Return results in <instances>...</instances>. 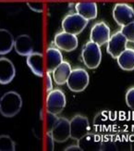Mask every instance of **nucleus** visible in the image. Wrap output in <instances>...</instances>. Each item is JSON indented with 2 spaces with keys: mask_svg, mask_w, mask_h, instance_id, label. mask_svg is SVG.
I'll return each mask as SVG.
<instances>
[{
  "mask_svg": "<svg viewBox=\"0 0 134 151\" xmlns=\"http://www.w3.org/2000/svg\"><path fill=\"white\" fill-rule=\"evenodd\" d=\"M27 6L32 11L38 13H42L44 9V6L42 2H27Z\"/></svg>",
  "mask_w": 134,
  "mask_h": 151,
  "instance_id": "obj_24",
  "label": "nucleus"
},
{
  "mask_svg": "<svg viewBox=\"0 0 134 151\" xmlns=\"http://www.w3.org/2000/svg\"><path fill=\"white\" fill-rule=\"evenodd\" d=\"M79 146L82 148V150L84 149H96L97 146H99V139L98 137L95 134H87L85 136H83L82 139L79 141Z\"/></svg>",
  "mask_w": 134,
  "mask_h": 151,
  "instance_id": "obj_20",
  "label": "nucleus"
},
{
  "mask_svg": "<svg viewBox=\"0 0 134 151\" xmlns=\"http://www.w3.org/2000/svg\"><path fill=\"white\" fill-rule=\"evenodd\" d=\"M118 64L124 70H134V49L126 48L118 58Z\"/></svg>",
  "mask_w": 134,
  "mask_h": 151,
  "instance_id": "obj_19",
  "label": "nucleus"
},
{
  "mask_svg": "<svg viewBox=\"0 0 134 151\" xmlns=\"http://www.w3.org/2000/svg\"><path fill=\"white\" fill-rule=\"evenodd\" d=\"M127 43H128V40L121 32L119 31L115 32L112 35V36H110L108 42H107V53L112 58H118V57L127 48Z\"/></svg>",
  "mask_w": 134,
  "mask_h": 151,
  "instance_id": "obj_9",
  "label": "nucleus"
},
{
  "mask_svg": "<svg viewBox=\"0 0 134 151\" xmlns=\"http://www.w3.org/2000/svg\"><path fill=\"white\" fill-rule=\"evenodd\" d=\"M110 36V28L104 22H99L92 27L90 35L91 41L95 42L100 47L107 44Z\"/></svg>",
  "mask_w": 134,
  "mask_h": 151,
  "instance_id": "obj_11",
  "label": "nucleus"
},
{
  "mask_svg": "<svg viewBox=\"0 0 134 151\" xmlns=\"http://www.w3.org/2000/svg\"><path fill=\"white\" fill-rule=\"evenodd\" d=\"M55 142L64 143L70 138V122L64 117L57 118L56 123L50 130Z\"/></svg>",
  "mask_w": 134,
  "mask_h": 151,
  "instance_id": "obj_8",
  "label": "nucleus"
},
{
  "mask_svg": "<svg viewBox=\"0 0 134 151\" xmlns=\"http://www.w3.org/2000/svg\"><path fill=\"white\" fill-rule=\"evenodd\" d=\"M70 122V138L79 141L83 136L89 134L90 123L87 117L82 115H75Z\"/></svg>",
  "mask_w": 134,
  "mask_h": 151,
  "instance_id": "obj_7",
  "label": "nucleus"
},
{
  "mask_svg": "<svg viewBox=\"0 0 134 151\" xmlns=\"http://www.w3.org/2000/svg\"><path fill=\"white\" fill-rule=\"evenodd\" d=\"M14 36L9 30L0 29V55L9 54L14 48Z\"/></svg>",
  "mask_w": 134,
  "mask_h": 151,
  "instance_id": "obj_18",
  "label": "nucleus"
},
{
  "mask_svg": "<svg viewBox=\"0 0 134 151\" xmlns=\"http://www.w3.org/2000/svg\"><path fill=\"white\" fill-rule=\"evenodd\" d=\"M26 62L33 74L38 77H43L44 75V55L41 52H32L31 55L27 57Z\"/></svg>",
  "mask_w": 134,
  "mask_h": 151,
  "instance_id": "obj_14",
  "label": "nucleus"
},
{
  "mask_svg": "<svg viewBox=\"0 0 134 151\" xmlns=\"http://www.w3.org/2000/svg\"><path fill=\"white\" fill-rule=\"evenodd\" d=\"M126 103L128 107L134 110V86L130 87L126 93Z\"/></svg>",
  "mask_w": 134,
  "mask_h": 151,
  "instance_id": "obj_23",
  "label": "nucleus"
},
{
  "mask_svg": "<svg viewBox=\"0 0 134 151\" xmlns=\"http://www.w3.org/2000/svg\"><path fill=\"white\" fill-rule=\"evenodd\" d=\"M123 35L127 38L128 42L134 43V22H131L126 26H123L122 29L120 30Z\"/></svg>",
  "mask_w": 134,
  "mask_h": 151,
  "instance_id": "obj_22",
  "label": "nucleus"
},
{
  "mask_svg": "<svg viewBox=\"0 0 134 151\" xmlns=\"http://www.w3.org/2000/svg\"><path fill=\"white\" fill-rule=\"evenodd\" d=\"M113 18L119 26L123 27L134 22V9L126 3H118L113 9Z\"/></svg>",
  "mask_w": 134,
  "mask_h": 151,
  "instance_id": "obj_6",
  "label": "nucleus"
},
{
  "mask_svg": "<svg viewBox=\"0 0 134 151\" xmlns=\"http://www.w3.org/2000/svg\"><path fill=\"white\" fill-rule=\"evenodd\" d=\"M22 108V98L15 91H9L0 97V113L6 118L16 116Z\"/></svg>",
  "mask_w": 134,
  "mask_h": 151,
  "instance_id": "obj_1",
  "label": "nucleus"
},
{
  "mask_svg": "<svg viewBox=\"0 0 134 151\" xmlns=\"http://www.w3.org/2000/svg\"><path fill=\"white\" fill-rule=\"evenodd\" d=\"M65 150L66 151H82V148L80 147V146L79 145H73V146H70V147H68L67 148H65Z\"/></svg>",
  "mask_w": 134,
  "mask_h": 151,
  "instance_id": "obj_27",
  "label": "nucleus"
},
{
  "mask_svg": "<svg viewBox=\"0 0 134 151\" xmlns=\"http://www.w3.org/2000/svg\"><path fill=\"white\" fill-rule=\"evenodd\" d=\"M66 96L61 89H53L48 92L46 97V110L48 113L57 115L66 107Z\"/></svg>",
  "mask_w": 134,
  "mask_h": 151,
  "instance_id": "obj_4",
  "label": "nucleus"
},
{
  "mask_svg": "<svg viewBox=\"0 0 134 151\" xmlns=\"http://www.w3.org/2000/svg\"><path fill=\"white\" fill-rule=\"evenodd\" d=\"M78 43L77 35H71L65 31L57 32L54 38V44L56 45V47L58 49L66 52L75 50L78 47Z\"/></svg>",
  "mask_w": 134,
  "mask_h": 151,
  "instance_id": "obj_10",
  "label": "nucleus"
},
{
  "mask_svg": "<svg viewBox=\"0 0 134 151\" xmlns=\"http://www.w3.org/2000/svg\"><path fill=\"white\" fill-rule=\"evenodd\" d=\"M82 58L87 68L91 70L96 69L102 60V52L100 45L91 40L87 42L82 50Z\"/></svg>",
  "mask_w": 134,
  "mask_h": 151,
  "instance_id": "obj_2",
  "label": "nucleus"
},
{
  "mask_svg": "<svg viewBox=\"0 0 134 151\" xmlns=\"http://www.w3.org/2000/svg\"><path fill=\"white\" fill-rule=\"evenodd\" d=\"M87 24H88L87 19L79 15L78 13H74V14L67 15L63 19L62 29L71 35H78L86 28Z\"/></svg>",
  "mask_w": 134,
  "mask_h": 151,
  "instance_id": "obj_5",
  "label": "nucleus"
},
{
  "mask_svg": "<svg viewBox=\"0 0 134 151\" xmlns=\"http://www.w3.org/2000/svg\"><path fill=\"white\" fill-rule=\"evenodd\" d=\"M15 149V143L9 135H0V151H14Z\"/></svg>",
  "mask_w": 134,
  "mask_h": 151,
  "instance_id": "obj_21",
  "label": "nucleus"
},
{
  "mask_svg": "<svg viewBox=\"0 0 134 151\" xmlns=\"http://www.w3.org/2000/svg\"><path fill=\"white\" fill-rule=\"evenodd\" d=\"M71 65L68 61L63 60L52 73L54 82L58 85L67 83V81L71 73Z\"/></svg>",
  "mask_w": 134,
  "mask_h": 151,
  "instance_id": "obj_15",
  "label": "nucleus"
},
{
  "mask_svg": "<svg viewBox=\"0 0 134 151\" xmlns=\"http://www.w3.org/2000/svg\"><path fill=\"white\" fill-rule=\"evenodd\" d=\"M16 75V68L8 58H0V84H9Z\"/></svg>",
  "mask_w": 134,
  "mask_h": 151,
  "instance_id": "obj_12",
  "label": "nucleus"
},
{
  "mask_svg": "<svg viewBox=\"0 0 134 151\" xmlns=\"http://www.w3.org/2000/svg\"><path fill=\"white\" fill-rule=\"evenodd\" d=\"M14 49L17 54L22 57H28L33 52V43L30 35H21L14 41Z\"/></svg>",
  "mask_w": 134,
  "mask_h": 151,
  "instance_id": "obj_13",
  "label": "nucleus"
},
{
  "mask_svg": "<svg viewBox=\"0 0 134 151\" xmlns=\"http://www.w3.org/2000/svg\"><path fill=\"white\" fill-rule=\"evenodd\" d=\"M45 139H46V143H45L46 149L50 150V151L54 150V142H55V139H54L52 133L50 132V131H48L47 134H46Z\"/></svg>",
  "mask_w": 134,
  "mask_h": 151,
  "instance_id": "obj_25",
  "label": "nucleus"
},
{
  "mask_svg": "<svg viewBox=\"0 0 134 151\" xmlns=\"http://www.w3.org/2000/svg\"><path fill=\"white\" fill-rule=\"evenodd\" d=\"M46 71L53 73L58 65L63 61V56L57 47H48L46 50Z\"/></svg>",
  "mask_w": 134,
  "mask_h": 151,
  "instance_id": "obj_17",
  "label": "nucleus"
},
{
  "mask_svg": "<svg viewBox=\"0 0 134 151\" xmlns=\"http://www.w3.org/2000/svg\"><path fill=\"white\" fill-rule=\"evenodd\" d=\"M90 77L86 70L82 68H76L71 70V73L67 81V85L72 92H82L88 86Z\"/></svg>",
  "mask_w": 134,
  "mask_h": 151,
  "instance_id": "obj_3",
  "label": "nucleus"
},
{
  "mask_svg": "<svg viewBox=\"0 0 134 151\" xmlns=\"http://www.w3.org/2000/svg\"><path fill=\"white\" fill-rule=\"evenodd\" d=\"M75 9L79 15L83 17L88 22L97 17V4L95 2H79L75 6Z\"/></svg>",
  "mask_w": 134,
  "mask_h": 151,
  "instance_id": "obj_16",
  "label": "nucleus"
},
{
  "mask_svg": "<svg viewBox=\"0 0 134 151\" xmlns=\"http://www.w3.org/2000/svg\"><path fill=\"white\" fill-rule=\"evenodd\" d=\"M53 77L51 76L50 73H46V77H45V90L47 92H50L51 90L54 89L53 85Z\"/></svg>",
  "mask_w": 134,
  "mask_h": 151,
  "instance_id": "obj_26",
  "label": "nucleus"
}]
</instances>
